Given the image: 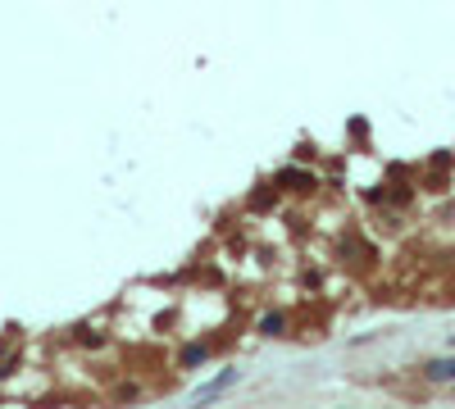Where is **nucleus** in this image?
<instances>
[{"label": "nucleus", "mask_w": 455, "mask_h": 409, "mask_svg": "<svg viewBox=\"0 0 455 409\" xmlns=\"http://www.w3.org/2000/svg\"><path fill=\"white\" fill-rule=\"evenodd\" d=\"M282 332H287V318L269 314V318H264V337H282Z\"/></svg>", "instance_id": "2"}, {"label": "nucleus", "mask_w": 455, "mask_h": 409, "mask_svg": "<svg viewBox=\"0 0 455 409\" xmlns=\"http://www.w3.org/2000/svg\"><path fill=\"white\" fill-rule=\"evenodd\" d=\"M428 378H433V382H451L455 378V359H437V364H428Z\"/></svg>", "instance_id": "1"}]
</instances>
